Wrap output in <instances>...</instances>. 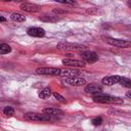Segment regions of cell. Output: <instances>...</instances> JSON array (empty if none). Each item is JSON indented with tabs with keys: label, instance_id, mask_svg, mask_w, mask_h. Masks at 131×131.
<instances>
[{
	"label": "cell",
	"instance_id": "9",
	"mask_svg": "<svg viewBox=\"0 0 131 131\" xmlns=\"http://www.w3.org/2000/svg\"><path fill=\"white\" fill-rule=\"evenodd\" d=\"M121 76L119 75H113V76H106L102 79V84L103 85H106V86H112V85H115V84H118L120 83V80H121Z\"/></svg>",
	"mask_w": 131,
	"mask_h": 131
},
{
	"label": "cell",
	"instance_id": "4",
	"mask_svg": "<svg viewBox=\"0 0 131 131\" xmlns=\"http://www.w3.org/2000/svg\"><path fill=\"white\" fill-rule=\"evenodd\" d=\"M105 42L116 46V47H120V48H128L131 47V41H127V40H123V39H116V38H111V37H106L104 38Z\"/></svg>",
	"mask_w": 131,
	"mask_h": 131
},
{
	"label": "cell",
	"instance_id": "3",
	"mask_svg": "<svg viewBox=\"0 0 131 131\" xmlns=\"http://www.w3.org/2000/svg\"><path fill=\"white\" fill-rule=\"evenodd\" d=\"M24 118L27 121H33V122H43L50 120V116L44 114H38V113H27L24 115Z\"/></svg>",
	"mask_w": 131,
	"mask_h": 131
},
{
	"label": "cell",
	"instance_id": "15",
	"mask_svg": "<svg viewBox=\"0 0 131 131\" xmlns=\"http://www.w3.org/2000/svg\"><path fill=\"white\" fill-rule=\"evenodd\" d=\"M10 18H11L12 20L16 21V23H23V21L26 20V16L23 15L21 13H18V12H13V13L11 14Z\"/></svg>",
	"mask_w": 131,
	"mask_h": 131
},
{
	"label": "cell",
	"instance_id": "22",
	"mask_svg": "<svg viewBox=\"0 0 131 131\" xmlns=\"http://www.w3.org/2000/svg\"><path fill=\"white\" fill-rule=\"evenodd\" d=\"M91 123H92L94 126H99V125H101V123H102V118H101V117H96V118L92 119Z\"/></svg>",
	"mask_w": 131,
	"mask_h": 131
},
{
	"label": "cell",
	"instance_id": "24",
	"mask_svg": "<svg viewBox=\"0 0 131 131\" xmlns=\"http://www.w3.org/2000/svg\"><path fill=\"white\" fill-rule=\"evenodd\" d=\"M126 96L129 97V98H131V90H129V91L126 93Z\"/></svg>",
	"mask_w": 131,
	"mask_h": 131
},
{
	"label": "cell",
	"instance_id": "7",
	"mask_svg": "<svg viewBox=\"0 0 131 131\" xmlns=\"http://www.w3.org/2000/svg\"><path fill=\"white\" fill-rule=\"evenodd\" d=\"M84 90H85V92L87 94H92L93 96H95V95L101 94L102 87H101V85H99L97 83H90V84L86 85V87H85Z\"/></svg>",
	"mask_w": 131,
	"mask_h": 131
},
{
	"label": "cell",
	"instance_id": "12",
	"mask_svg": "<svg viewBox=\"0 0 131 131\" xmlns=\"http://www.w3.org/2000/svg\"><path fill=\"white\" fill-rule=\"evenodd\" d=\"M43 114L47 116H60L63 115V112L57 107H45L43 110Z\"/></svg>",
	"mask_w": 131,
	"mask_h": 131
},
{
	"label": "cell",
	"instance_id": "23",
	"mask_svg": "<svg viewBox=\"0 0 131 131\" xmlns=\"http://www.w3.org/2000/svg\"><path fill=\"white\" fill-rule=\"evenodd\" d=\"M59 2H60V3H63V4H72V5L75 4L74 1H59Z\"/></svg>",
	"mask_w": 131,
	"mask_h": 131
},
{
	"label": "cell",
	"instance_id": "17",
	"mask_svg": "<svg viewBox=\"0 0 131 131\" xmlns=\"http://www.w3.org/2000/svg\"><path fill=\"white\" fill-rule=\"evenodd\" d=\"M40 19L43 20V21H56L58 20V17L56 15H52V14H46V15H43V16H40Z\"/></svg>",
	"mask_w": 131,
	"mask_h": 131
},
{
	"label": "cell",
	"instance_id": "10",
	"mask_svg": "<svg viewBox=\"0 0 131 131\" xmlns=\"http://www.w3.org/2000/svg\"><path fill=\"white\" fill-rule=\"evenodd\" d=\"M27 33L30 35V36H33V37H44L45 36V30H43L42 28H38V27H32V28H29Z\"/></svg>",
	"mask_w": 131,
	"mask_h": 131
},
{
	"label": "cell",
	"instance_id": "21",
	"mask_svg": "<svg viewBox=\"0 0 131 131\" xmlns=\"http://www.w3.org/2000/svg\"><path fill=\"white\" fill-rule=\"evenodd\" d=\"M52 94H53V96H54L58 101H60V102H62V103H66V102H67L66 98H64L62 95H60L59 93H57V92H53Z\"/></svg>",
	"mask_w": 131,
	"mask_h": 131
},
{
	"label": "cell",
	"instance_id": "26",
	"mask_svg": "<svg viewBox=\"0 0 131 131\" xmlns=\"http://www.w3.org/2000/svg\"><path fill=\"white\" fill-rule=\"evenodd\" d=\"M127 5H128V6L131 8V1H128V2H127Z\"/></svg>",
	"mask_w": 131,
	"mask_h": 131
},
{
	"label": "cell",
	"instance_id": "5",
	"mask_svg": "<svg viewBox=\"0 0 131 131\" xmlns=\"http://www.w3.org/2000/svg\"><path fill=\"white\" fill-rule=\"evenodd\" d=\"M61 69L58 68H38L36 73L38 75H50V76H59Z\"/></svg>",
	"mask_w": 131,
	"mask_h": 131
},
{
	"label": "cell",
	"instance_id": "11",
	"mask_svg": "<svg viewBox=\"0 0 131 131\" xmlns=\"http://www.w3.org/2000/svg\"><path fill=\"white\" fill-rule=\"evenodd\" d=\"M62 64L71 67V68H84L85 67V61L76 60V59H63Z\"/></svg>",
	"mask_w": 131,
	"mask_h": 131
},
{
	"label": "cell",
	"instance_id": "14",
	"mask_svg": "<svg viewBox=\"0 0 131 131\" xmlns=\"http://www.w3.org/2000/svg\"><path fill=\"white\" fill-rule=\"evenodd\" d=\"M80 72L77 71V70H73V69H66V70H61L60 72V75L61 77H79L80 76Z\"/></svg>",
	"mask_w": 131,
	"mask_h": 131
},
{
	"label": "cell",
	"instance_id": "20",
	"mask_svg": "<svg viewBox=\"0 0 131 131\" xmlns=\"http://www.w3.org/2000/svg\"><path fill=\"white\" fill-rule=\"evenodd\" d=\"M3 115H5L6 117H12L13 115H14V110H13V107H11V106H5L4 108H3Z\"/></svg>",
	"mask_w": 131,
	"mask_h": 131
},
{
	"label": "cell",
	"instance_id": "16",
	"mask_svg": "<svg viewBox=\"0 0 131 131\" xmlns=\"http://www.w3.org/2000/svg\"><path fill=\"white\" fill-rule=\"evenodd\" d=\"M51 94H52L51 89H50L49 87H46V88H44V89H42V90L40 91V93H39V97L42 98V99H46V98L49 97Z\"/></svg>",
	"mask_w": 131,
	"mask_h": 131
},
{
	"label": "cell",
	"instance_id": "6",
	"mask_svg": "<svg viewBox=\"0 0 131 131\" xmlns=\"http://www.w3.org/2000/svg\"><path fill=\"white\" fill-rule=\"evenodd\" d=\"M80 55H81L82 59L88 63H93V62L97 61V59H98V55L95 52L90 51V50H84L80 53Z\"/></svg>",
	"mask_w": 131,
	"mask_h": 131
},
{
	"label": "cell",
	"instance_id": "1",
	"mask_svg": "<svg viewBox=\"0 0 131 131\" xmlns=\"http://www.w3.org/2000/svg\"><path fill=\"white\" fill-rule=\"evenodd\" d=\"M93 101L98 103H122L123 100L119 97H115L107 94H98L93 96Z\"/></svg>",
	"mask_w": 131,
	"mask_h": 131
},
{
	"label": "cell",
	"instance_id": "8",
	"mask_svg": "<svg viewBox=\"0 0 131 131\" xmlns=\"http://www.w3.org/2000/svg\"><path fill=\"white\" fill-rule=\"evenodd\" d=\"M62 81H63V83L71 85V86H82L86 83L85 79H83L81 77H67Z\"/></svg>",
	"mask_w": 131,
	"mask_h": 131
},
{
	"label": "cell",
	"instance_id": "19",
	"mask_svg": "<svg viewBox=\"0 0 131 131\" xmlns=\"http://www.w3.org/2000/svg\"><path fill=\"white\" fill-rule=\"evenodd\" d=\"M123 87H126V88H131V80L128 79V78H125V77H122L121 80H120V83Z\"/></svg>",
	"mask_w": 131,
	"mask_h": 131
},
{
	"label": "cell",
	"instance_id": "18",
	"mask_svg": "<svg viewBox=\"0 0 131 131\" xmlns=\"http://www.w3.org/2000/svg\"><path fill=\"white\" fill-rule=\"evenodd\" d=\"M11 51V47L5 43H2L0 45V54H6Z\"/></svg>",
	"mask_w": 131,
	"mask_h": 131
},
{
	"label": "cell",
	"instance_id": "2",
	"mask_svg": "<svg viewBox=\"0 0 131 131\" xmlns=\"http://www.w3.org/2000/svg\"><path fill=\"white\" fill-rule=\"evenodd\" d=\"M56 48L59 50H64V51H79L86 49L85 46L79 45V44H74V43H68V42H60L56 45Z\"/></svg>",
	"mask_w": 131,
	"mask_h": 131
},
{
	"label": "cell",
	"instance_id": "25",
	"mask_svg": "<svg viewBox=\"0 0 131 131\" xmlns=\"http://www.w3.org/2000/svg\"><path fill=\"white\" fill-rule=\"evenodd\" d=\"M0 20H1V21H5V18H4L3 16H0Z\"/></svg>",
	"mask_w": 131,
	"mask_h": 131
},
{
	"label": "cell",
	"instance_id": "13",
	"mask_svg": "<svg viewBox=\"0 0 131 131\" xmlns=\"http://www.w3.org/2000/svg\"><path fill=\"white\" fill-rule=\"evenodd\" d=\"M20 8L25 11H28V12H37L39 10V6L36 5V4H33V3H21L20 4Z\"/></svg>",
	"mask_w": 131,
	"mask_h": 131
}]
</instances>
